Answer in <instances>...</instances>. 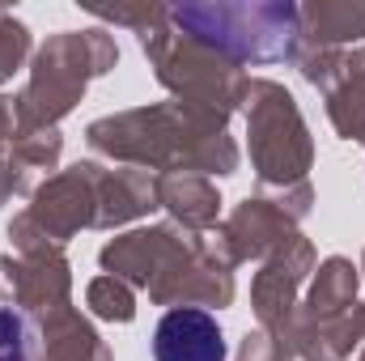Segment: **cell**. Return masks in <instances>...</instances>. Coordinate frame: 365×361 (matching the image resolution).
<instances>
[{"instance_id": "obj_24", "label": "cell", "mask_w": 365, "mask_h": 361, "mask_svg": "<svg viewBox=\"0 0 365 361\" xmlns=\"http://www.w3.org/2000/svg\"><path fill=\"white\" fill-rule=\"evenodd\" d=\"M0 361H38L30 315L9 310V306H0Z\"/></svg>"}, {"instance_id": "obj_10", "label": "cell", "mask_w": 365, "mask_h": 361, "mask_svg": "<svg viewBox=\"0 0 365 361\" xmlns=\"http://www.w3.org/2000/svg\"><path fill=\"white\" fill-rule=\"evenodd\" d=\"M221 243L230 247L234 264H247V260H268L272 251H280L293 234H297V221L276 204L272 195H247L221 225H217Z\"/></svg>"}, {"instance_id": "obj_1", "label": "cell", "mask_w": 365, "mask_h": 361, "mask_svg": "<svg viewBox=\"0 0 365 361\" xmlns=\"http://www.w3.org/2000/svg\"><path fill=\"white\" fill-rule=\"evenodd\" d=\"M93 153L136 166L149 175H234L238 145L221 119L200 115L182 102H153L102 115L86 128Z\"/></svg>"}, {"instance_id": "obj_2", "label": "cell", "mask_w": 365, "mask_h": 361, "mask_svg": "<svg viewBox=\"0 0 365 361\" xmlns=\"http://www.w3.org/2000/svg\"><path fill=\"white\" fill-rule=\"evenodd\" d=\"M115 64H119V47H115V34L102 26L51 34L30 60L26 90L13 98L17 132L60 128V119L73 115L77 102L86 98V86L93 77H106Z\"/></svg>"}, {"instance_id": "obj_26", "label": "cell", "mask_w": 365, "mask_h": 361, "mask_svg": "<svg viewBox=\"0 0 365 361\" xmlns=\"http://www.w3.org/2000/svg\"><path fill=\"white\" fill-rule=\"evenodd\" d=\"M9 243H13L17 255H38V251H47V247H56V243L34 225L30 213H17V217L9 221Z\"/></svg>"}, {"instance_id": "obj_14", "label": "cell", "mask_w": 365, "mask_h": 361, "mask_svg": "<svg viewBox=\"0 0 365 361\" xmlns=\"http://www.w3.org/2000/svg\"><path fill=\"white\" fill-rule=\"evenodd\" d=\"M365 39V0H310L297 4V43L344 51Z\"/></svg>"}, {"instance_id": "obj_21", "label": "cell", "mask_w": 365, "mask_h": 361, "mask_svg": "<svg viewBox=\"0 0 365 361\" xmlns=\"http://www.w3.org/2000/svg\"><path fill=\"white\" fill-rule=\"evenodd\" d=\"M289 60L297 64V73H302L314 90H323V93H331L336 86H340V77H344V51H327V47H302V43H293Z\"/></svg>"}, {"instance_id": "obj_3", "label": "cell", "mask_w": 365, "mask_h": 361, "mask_svg": "<svg viewBox=\"0 0 365 361\" xmlns=\"http://www.w3.org/2000/svg\"><path fill=\"white\" fill-rule=\"evenodd\" d=\"M175 26L195 43L212 47L234 64H276L289 60L297 43V4L242 0V4H179Z\"/></svg>"}, {"instance_id": "obj_9", "label": "cell", "mask_w": 365, "mask_h": 361, "mask_svg": "<svg viewBox=\"0 0 365 361\" xmlns=\"http://www.w3.org/2000/svg\"><path fill=\"white\" fill-rule=\"evenodd\" d=\"M187 243H191V230H182L175 221H162V225H145V230H128V234L110 238L98 251V264L106 276L149 293V285L187 251Z\"/></svg>"}, {"instance_id": "obj_19", "label": "cell", "mask_w": 365, "mask_h": 361, "mask_svg": "<svg viewBox=\"0 0 365 361\" xmlns=\"http://www.w3.org/2000/svg\"><path fill=\"white\" fill-rule=\"evenodd\" d=\"M327 119H331L336 136L365 141V68L344 64L340 86L327 93Z\"/></svg>"}, {"instance_id": "obj_33", "label": "cell", "mask_w": 365, "mask_h": 361, "mask_svg": "<svg viewBox=\"0 0 365 361\" xmlns=\"http://www.w3.org/2000/svg\"><path fill=\"white\" fill-rule=\"evenodd\" d=\"M357 361H365V349H361V357H357Z\"/></svg>"}, {"instance_id": "obj_15", "label": "cell", "mask_w": 365, "mask_h": 361, "mask_svg": "<svg viewBox=\"0 0 365 361\" xmlns=\"http://www.w3.org/2000/svg\"><path fill=\"white\" fill-rule=\"evenodd\" d=\"M38 345H43V361H115L106 340L93 332V323L77 306L38 315Z\"/></svg>"}, {"instance_id": "obj_18", "label": "cell", "mask_w": 365, "mask_h": 361, "mask_svg": "<svg viewBox=\"0 0 365 361\" xmlns=\"http://www.w3.org/2000/svg\"><path fill=\"white\" fill-rule=\"evenodd\" d=\"M365 340L357 310L340 315V319H323V323H293V361H349L353 349Z\"/></svg>"}, {"instance_id": "obj_12", "label": "cell", "mask_w": 365, "mask_h": 361, "mask_svg": "<svg viewBox=\"0 0 365 361\" xmlns=\"http://www.w3.org/2000/svg\"><path fill=\"white\" fill-rule=\"evenodd\" d=\"M153 361H225L221 323L200 306H175L153 332Z\"/></svg>"}, {"instance_id": "obj_31", "label": "cell", "mask_w": 365, "mask_h": 361, "mask_svg": "<svg viewBox=\"0 0 365 361\" xmlns=\"http://www.w3.org/2000/svg\"><path fill=\"white\" fill-rule=\"evenodd\" d=\"M353 310H357V319H361V332H365V302H357Z\"/></svg>"}, {"instance_id": "obj_32", "label": "cell", "mask_w": 365, "mask_h": 361, "mask_svg": "<svg viewBox=\"0 0 365 361\" xmlns=\"http://www.w3.org/2000/svg\"><path fill=\"white\" fill-rule=\"evenodd\" d=\"M357 268H361V276H365V251H361V264H357Z\"/></svg>"}, {"instance_id": "obj_27", "label": "cell", "mask_w": 365, "mask_h": 361, "mask_svg": "<svg viewBox=\"0 0 365 361\" xmlns=\"http://www.w3.org/2000/svg\"><path fill=\"white\" fill-rule=\"evenodd\" d=\"M234 361H293V353H289L284 345H276L272 336L259 327V332H247V336H242Z\"/></svg>"}, {"instance_id": "obj_23", "label": "cell", "mask_w": 365, "mask_h": 361, "mask_svg": "<svg viewBox=\"0 0 365 361\" xmlns=\"http://www.w3.org/2000/svg\"><path fill=\"white\" fill-rule=\"evenodd\" d=\"M30 26L21 17H13L9 9H0V86L13 81V73L30 60Z\"/></svg>"}, {"instance_id": "obj_30", "label": "cell", "mask_w": 365, "mask_h": 361, "mask_svg": "<svg viewBox=\"0 0 365 361\" xmlns=\"http://www.w3.org/2000/svg\"><path fill=\"white\" fill-rule=\"evenodd\" d=\"M344 64H353V68H365V47H357V51H344Z\"/></svg>"}, {"instance_id": "obj_5", "label": "cell", "mask_w": 365, "mask_h": 361, "mask_svg": "<svg viewBox=\"0 0 365 361\" xmlns=\"http://www.w3.org/2000/svg\"><path fill=\"white\" fill-rule=\"evenodd\" d=\"M145 56L153 64V77L175 93V102L200 111V115H212V119L230 123V115L247 106V93H251L247 68L225 60V56H217L212 47L195 43L191 34H182L179 26H175L170 39H162Z\"/></svg>"}, {"instance_id": "obj_25", "label": "cell", "mask_w": 365, "mask_h": 361, "mask_svg": "<svg viewBox=\"0 0 365 361\" xmlns=\"http://www.w3.org/2000/svg\"><path fill=\"white\" fill-rule=\"evenodd\" d=\"M93 17L115 21V26H128V30L140 39L145 30H153V26L170 21V9H166V4H158V0H140V4H110V9H93Z\"/></svg>"}, {"instance_id": "obj_20", "label": "cell", "mask_w": 365, "mask_h": 361, "mask_svg": "<svg viewBox=\"0 0 365 361\" xmlns=\"http://www.w3.org/2000/svg\"><path fill=\"white\" fill-rule=\"evenodd\" d=\"M86 302H90V310L98 319H106V323H132L136 319V293H132V285H123V280H115V276H93L90 285H86Z\"/></svg>"}, {"instance_id": "obj_22", "label": "cell", "mask_w": 365, "mask_h": 361, "mask_svg": "<svg viewBox=\"0 0 365 361\" xmlns=\"http://www.w3.org/2000/svg\"><path fill=\"white\" fill-rule=\"evenodd\" d=\"M9 149L17 153V162L30 171H51L56 162H60V153H64V136H60V128H38V132H13V141H9Z\"/></svg>"}, {"instance_id": "obj_13", "label": "cell", "mask_w": 365, "mask_h": 361, "mask_svg": "<svg viewBox=\"0 0 365 361\" xmlns=\"http://www.w3.org/2000/svg\"><path fill=\"white\" fill-rule=\"evenodd\" d=\"M98 217H93V230H119V225H132L140 217H149L158 208V175L149 171H136V166H98Z\"/></svg>"}, {"instance_id": "obj_17", "label": "cell", "mask_w": 365, "mask_h": 361, "mask_svg": "<svg viewBox=\"0 0 365 361\" xmlns=\"http://www.w3.org/2000/svg\"><path fill=\"white\" fill-rule=\"evenodd\" d=\"M158 208H166L182 230L208 234L221 217V195L204 175H158Z\"/></svg>"}, {"instance_id": "obj_16", "label": "cell", "mask_w": 365, "mask_h": 361, "mask_svg": "<svg viewBox=\"0 0 365 361\" xmlns=\"http://www.w3.org/2000/svg\"><path fill=\"white\" fill-rule=\"evenodd\" d=\"M357 289H361V268L344 255H331L314 268V280L306 289V302L297 306V319L306 323H323V319H340L357 306Z\"/></svg>"}, {"instance_id": "obj_29", "label": "cell", "mask_w": 365, "mask_h": 361, "mask_svg": "<svg viewBox=\"0 0 365 361\" xmlns=\"http://www.w3.org/2000/svg\"><path fill=\"white\" fill-rule=\"evenodd\" d=\"M13 132H17V106H13V98L0 93V149L13 141Z\"/></svg>"}, {"instance_id": "obj_28", "label": "cell", "mask_w": 365, "mask_h": 361, "mask_svg": "<svg viewBox=\"0 0 365 361\" xmlns=\"http://www.w3.org/2000/svg\"><path fill=\"white\" fill-rule=\"evenodd\" d=\"M26 191V166L17 162V153L4 145L0 149V208L13 200V195H21Z\"/></svg>"}, {"instance_id": "obj_7", "label": "cell", "mask_w": 365, "mask_h": 361, "mask_svg": "<svg viewBox=\"0 0 365 361\" xmlns=\"http://www.w3.org/2000/svg\"><path fill=\"white\" fill-rule=\"evenodd\" d=\"M314 272V243L293 234L280 251L264 260V268L251 280V310L259 327L293 353V323H297V289Z\"/></svg>"}, {"instance_id": "obj_11", "label": "cell", "mask_w": 365, "mask_h": 361, "mask_svg": "<svg viewBox=\"0 0 365 361\" xmlns=\"http://www.w3.org/2000/svg\"><path fill=\"white\" fill-rule=\"evenodd\" d=\"M73 293V268L64 247H47L38 255H13V306L21 315H47L68 306Z\"/></svg>"}, {"instance_id": "obj_6", "label": "cell", "mask_w": 365, "mask_h": 361, "mask_svg": "<svg viewBox=\"0 0 365 361\" xmlns=\"http://www.w3.org/2000/svg\"><path fill=\"white\" fill-rule=\"evenodd\" d=\"M234 268L238 264L217 230L191 234L187 251L149 285V302L170 306V310L175 306H200V310L217 306L221 310L234 302Z\"/></svg>"}, {"instance_id": "obj_8", "label": "cell", "mask_w": 365, "mask_h": 361, "mask_svg": "<svg viewBox=\"0 0 365 361\" xmlns=\"http://www.w3.org/2000/svg\"><path fill=\"white\" fill-rule=\"evenodd\" d=\"M93 179H98V162H77V166L51 175L30 195L26 213L34 217V225L56 247H64L81 230H93V217H98V187H93Z\"/></svg>"}, {"instance_id": "obj_4", "label": "cell", "mask_w": 365, "mask_h": 361, "mask_svg": "<svg viewBox=\"0 0 365 361\" xmlns=\"http://www.w3.org/2000/svg\"><path fill=\"white\" fill-rule=\"evenodd\" d=\"M247 136H251V166L264 191H289L306 183L314 166V141L297 111V98L280 81L255 77L247 93Z\"/></svg>"}]
</instances>
